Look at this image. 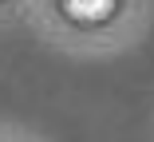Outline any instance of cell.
<instances>
[{"label":"cell","mask_w":154,"mask_h":142,"mask_svg":"<svg viewBox=\"0 0 154 142\" xmlns=\"http://www.w3.org/2000/svg\"><path fill=\"white\" fill-rule=\"evenodd\" d=\"M67 8L79 16V20H99L111 12V0H67Z\"/></svg>","instance_id":"1"}]
</instances>
